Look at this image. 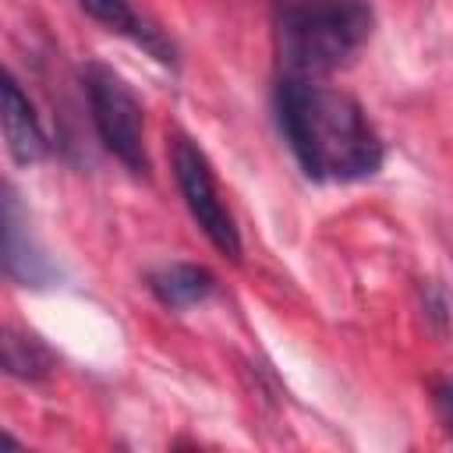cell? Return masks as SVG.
Here are the masks:
<instances>
[{
    "label": "cell",
    "instance_id": "obj_5",
    "mask_svg": "<svg viewBox=\"0 0 453 453\" xmlns=\"http://www.w3.org/2000/svg\"><path fill=\"white\" fill-rule=\"evenodd\" d=\"M4 273L11 283L32 287V290L53 287L60 280V269L46 258V251L32 237L11 184H4Z\"/></svg>",
    "mask_w": 453,
    "mask_h": 453
},
{
    "label": "cell",
    "instance_id": "obj_7",
    "mask_svg": "<svg viewBox=\"0 0 453 453\" xmlns=\"http://www.w3.org/2000/svg\"><path fill=\"white\" fill-rule=\"evenodd\" d=\"M78 7L88 18H96L103 28H110V32L131 39L134 46H142L152 60H159L166 67H177V46H173V39L159 25H152L149 18H142L131 7V0H78Z\"/></svg>",
    "mask_w": 453,
    "mask_h": 453
},
{
    "label": "cell",
    "instance_id": "obj_8",
    "mask_svg": "<svg viewBox=\"0 0 453 453\" xmlns=\"http://www.w3.org/2000/svg\"><path fill=\"white\" fill-rule=\"evenodd\" d=\"M145 287L152 290V297L163 308L180 311V308L202 304L216 290V276L205 265H198V262H170V265L152 269L145 276Z\"/></svg>",
    "mask_w": 453,
    "mask_h": 453
},
{
    "label": "cell",
    "instance_id": "obj_9",
    "mask_svg": "<svg viewBox=\"0 0 453 453\" xmlns=\"http://www.w3.org/2000/svg\"><path fill=\"white\" fill-rule=\"evenodd\" d=\"M53 368H57V357H53V350H50L35 333L14 329V326L4 329V372H7L11 379L39 382V379H46Z\"/></svg>",
    "mask_w": 453,
    "mask_h": 453
},
{
    "label": "cell",
    "instance_id": "obj_3",
    "mask_svg": "<svg viewBox=\"0 0 453 453\" xmlns=\"http://www.w3.org/2000/svg\"><path fill=\"white\" fill-rule=\"evenodd\" d=\"M81 88L88 103L92 127L103 142V149L124 163L131 173H149V156H145V117L142 103L131 92V85L106 64H85L81 67Z\"/></svg>",
    "mask_w": 453,
    "mask_h": 453
},
{
    "label": "cell",
    "instance_id": "obj_2",
    "mask_svg": "<svg viewBox=\"0 0 453 453\" xmlns=\"http://www.w3.org/2000/svg\"><path fill=\"white\" fill-rule=\"evenodd\" d=\"M368 0H273L283 74L319 78L350 64L372 35Z\"/></svg>",
    "mask_w": 453,
    "mask_h": 453
},
{
    "label": "cell",
    "instance_id": "obj_1",
    "mask_svg": "<svg viewBox=\"0 0 453 453\" xmlns=\"http://www.w3.org/2000/svg\"><path fill=\"white\" fill-rule=\"evenodd\" d=\"M273 110L283 142L308 180H365L379 173L386 149L361 103L315 78L280 74Z\"/></svg>",
    "mask_w": 453,
    "mask_h": 453
},
{
    "label": "cell",
    "instance_id": "obj_10",
    "mask_svg": "<svg viewBox=\"0 0 453 453\" xmlns=\"http://www.w3.org/2000/svg\"><path fill=\"white\" fill-rule=\"evenodd\" d=\"M432 403H435L439 421H442L446 432L453 435V379H439V382L432 386Z\"/></svg>",
    "mask_w": 453,
    "mask_h": 453
},
{
    "label": "cell",
    "instance_id": "obj_6",
    "mask_svg": "<svg viewBox=\"0 0 453 453\" xmlns=\"http://www.w3.org/2000/svg\"><path fill=\"white\" fill-rule=\"evenodd\" d=\"M0 120H4L7 152L18 166H32L46 156L50 142H46V131L39 124V113L11 71H4V78H0Z\"/></svg>",
    "mask_w": 453,
    "mask_h": 453
},
{
    "label": "cell",
    "instance_id": "obj_4",
    "mask_svg": "<svg viewBox=\"0 0 453 453\" xmlns=\"http://www.w3.org/2000/svg\"><path fill=\"white\" fill-rule=\"evenodd\" d=\"M170 166H173V180L180 188V198L191 212V219L198 223V230L209 237V244L226 255L230 262L241 258V234L234 226V216L226 212L212 166L205 159V152L180 131L170 134Z\"/></svg>",
    "mask_w": 453,
    "mask_h": 453
}]
</instances>
